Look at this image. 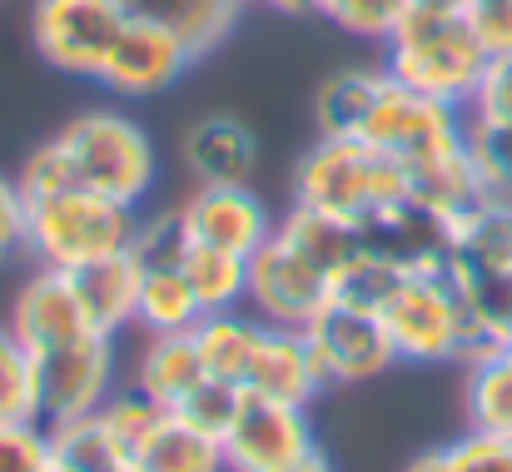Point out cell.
<instances>
[{"label": "cell", "instance_id": "cell-1", "mask_svg": "<svg viewBox=\"0 0 512 472\" xmlns=\"http://www.w3.org/2000/svg\"><path fill=\"white\" fill-rule=\"evenodd\" d=\"M493 55L478 40V25L468 10H433L408 5V15L383 40V70L423 95H438L448 105H473Z\"/></svg>", "mask_w": 512, "mask_h": 472}, {"label": "cell", "instance_id": "cell-2", "mask_svg": "<svg viewBox=\"0 0 512 472\" xmlns=\"http://www.w3.org/2000/svg\"><path fill=\"white\" fill-rule=\"evenodd\" d=\"M140 224H145V214L135 204L110 199L85 184H70V189L25 199V254L35 264L75 274L85 264L135 249Z\"/></svg>", "mask_w": 512, "mask_h": 472}, {"label": "cell", "instance_id": "cell-3", "mask_svg": "<svg viewBox=\"0 0 512 472\" xmlns=\"http://www.w3.org/2000/svg\"><path fill=\"white\" fill-rule=\"evenodd\" d=\"M55 145L65 150L70 169H75V184L85 189H100L110 199H125L135 209H145V199L155 194L160 184V155H155V140L145 135L140 120L120 115V110H85L75 115Z\"/></svg>", "mask_w": 512, "mask_h": 472}, {"label": "cell", "instance_id": "cell-4", "mask_svg": "<svg viewBox=\"0 0 512 472\" xmlns=\"http://www.w3.org/2000/svg\"><path fill=\"white\" fill-rule=\"evenodd\" d=\"M398 194H408L403 164H393L368 140H353V135H319L314 150L294 169V204L339 214L348 224L368 219L378 204Z\"/></svg>", "mask_w": 512, "mask_h": 472}, {"label": "cell", "instance_id": "cell-5", "mask_svg": "<svg viewBox=\"0 0 512 472\" xmlns=\"http://www.w3.org/2000/svg\"><path fill=\"white\" fill-rule=\"evenodd\" d=\"M358 140H368L378 155H388L393 164L413 169V164L443 159L468 145V110L448 105L438 95H423V90H413V85L388 75V85H383L373 115L363 120Z\"/></svg>", "mask_w": 512, "mask_h": 472}, {"label": "cell", "instance_id": "cell-6", "mask_svg": "<svg viewBox=\"0 0 512 472\" xmlns=\"http://www.w3.org/2000/svg\"><path fill=\"white\" fill-rule=\"evenodd\" d=\"M378 318L393 338L398 363H458L463 358V299L448 269L403 274Z\"/></svg>", "mask_w": 512, "mask_h": 472}, {"label": "cell", "instance_id": "cell-7", "mask_svg": "<svg viewBox=\"0 0 512 472\" xmlns=\"http://www.w3.org/2000/svg\"><path fill=\"white\" fill-rule=\"evenodd\" d=\"M125 20H130L125 0H35L30 40L50 70L75 80H100V65L120 40Z\"/></svg>", "mask_w": 512, "mask_h": 472}, {"label": "cell", "instance_id": "cell-8", "mask_svg": "<svg viewBox=\"0 0 512 472\" xmlns=\"http://www.w3.org/2000/svg\"><path fill=\"white\" fill-rule=\"evenodd\" d=\"M334 304V279L309 264L279 229L249 254V294L244 309L259 314L269 328H309Z\"/></svg>", "mask_w": 512, "mask_h": 472}, {"label": "cell", "instance_id": "cell-9", "mask_svg": "<svg viewBox=\"0 0 512 472\" xmlns=\"http://www.w3.org/2000/svg\"><path fill=\"white\" fill-rule=\"evenodd\" d=\"M120 388V333H85L55 353H40V423L100 413Z\"/></svg>", "mask_w": 512, "mask_h": 472}, {"label": "cell", "instance_id": "cell-10", "mask_svg": "<svg viewBox=\"0 0 512 472\" xmlns=\"http://www.w3.org/2000/svg\"><path fill=\"white\" fill-rule=\"evenodd\" d=\"M319 453V433L309 408L259 398L244 388V403L224 433V463L229 472H284Z\"/></svg>", "mask_w": 512, "mask_h": 472}, {"label": "cell", "instance_id": "cell-11", "mask_svg": "<svg viewBox=\"0 0 512 472\" xmlns=\"http://www.w3.org/2000/svg\"><path fill=\"white\" fill-rule=\"evenodd\" d=\"M363 249L393 264L398 274H438L453 259V219L428 209L413 194H398L378 204L368 219H358Z\"/></svg>", "mask_w": 512, "mask_h": 472}, {"label": "cell", "instance_id": "cell-12", "mask_svg": "<svg viewBox=\"0 0 512 472\" xmlns=\"http://www.w3.org/2000/svg\"><path fill=\"white\" fill-rule=\"evenodd\" d=\"M174 219L189 244H209L239 259H249L279 229V219L249 184H194V194L174 209Z\"/></svg>", "mask_w": 512, "mask_h": 472}, {"label": "cell", "instance_id": "cell-13", "mask_svg": "<svg viewBox=\"0 0 512 472\" xmlns=\"http://www.w3.org/2000/svg\"><path fill=\"white\" fill-rule=\"evenodd\" d=\"M304 333H309V348L319 358V373H324L329 393L348 388V383H368V378H378L398 363L383 318L368 314V309L329 304Z\"/></svg>", "mask_w": 512, "mask_h": 472}, {"label": "cell", "instance_id": "cell-14", "mask_svg": "<svg viewBox=\"0 0 512 472\" xmlns=\"http://www.w3.org/2000/svg\"><path fill=\"white\" fill-rule=\"evenodd\" d=\"M189 65H194V55L184 50V40H174L155 20L130 15L120 40L110 45L95 85H105L110 95H125V100H150V95H165L170 85H179Z\"/></svg>", "mask_w": 512, "mask_h": 472}, {"label": "cell", "instance_id": "cell-15", "mask_svg": "<svg viewBox=\"0 0 512 472\" xmlns=\"http://www.w3.org/2000/svg\"><path fill=\"white\" fill-rule=\"evenodd\" d=\"M10 333L40 358V353H55L85 333H100L90 314H85V299L75 289V279L65 269H50V264H35V274L15 289L10 299Z\"/></svg>", "mask_w": 512, "mask_h": 472}, {"label": "cell", "instance_id": "cell-16", "mask_svg": "<svg viewBox=\"0 0 512 472\" xmlns=\"http://www.w3.org/2000/svg\"><path fill=\"white\" fill-rule=\"evenodd\" d=\"M244 388L259 393V398L294 403V408H314L319 393H329L304 328H264V343L254 353V368H249Z\"/></svg>", "mask_w": 512, "mask_h": 472}, {"label": "cell", "instance_id": "cell-17", "mask_svg": "<svg viewBox=\"0 0 512 472\" xmlns=\"http://www.w3.org/2000/svg\"><path fill=\"white\" fill-rule=\"evenodd\" d=\"M259 164V145L244 120L234 115H204L184 135V169L194 184H249Z\"/></svg>", "mask_w": 512, "mask_h": 472}, {"label": "cell", "instance_id": "cell-18", "mask_svg": "<svg viewBox=\"0 0 512 472\" xmlns=\"http://www.w3.org/2000/svg\"><path fill=\"white\" fill-rule=\"evenodd\" d=\"M244 5H249V0H125L130 15L155 20V25L170 30L174 40H184V50H189L194 60L214 55V50L234 35Z\"/></svg>", "mask_w": 512, "mask_h": 472}, {"label": "cell", "instance_id": "cell-19", "mask_svg": "<svg viewBox=\"0 0 512 472\" xmlns=\"http://www.w3.org/2000/svg\"><path fill=\"white\" fill-rule=\"evenodd\" d=\"M448 269L508 274L512 279V199L483 194L468 214L453 219V259Z\"/></svg>", "mask_w": 512, "mask_h": 472}, {"label": "cell", "instance_id": "cell-20", "mask_svg": "<svg viewBox=\"0 0 512 472\" xmlns=\"http://www.w3.org/2000/svg\"><path fill=\"white\" fill-rule=\"evenodd\" d=\"M199 378H204V358H199L194 328H179V333H145V348H140L135 373H130V383H135L145 398H155L160 408H174Z\"/></svg>", "mask_w": 512, "mask_h": 472}, {"label": "cell", "instance_id": "cell-21", "mask_svg": "<svg viewBox=\"0 0 512 472\" xmlns=\"http://www.w3.org/2000/svg\"><path fill=\"white\" fill-rule=\"evenodd\" d=\"M80 299H85V314L100 333H125L135 328V304H140V264H135V249L125 254H110L100 264H85L70 274Z\"/></svg>", "mask_w": 512, "mask_h": 472}, {"label": "cell", "instance_id": "cell-22", "mask_svg": "<svg viewBox=\"0 0 512 472\" xmlns=\"http://www.w3.org/2000/svg\"><path fill=\"white\" fill-rule=\"evenodd\" d=\"M264 318L249 314V309H224V314H204L194 323V338H199V358H204V373L209 378H224V383H249V368H254V353L264 343Z\"/></svg>", "mask_w": 512, "mask_h": 472}, {"label": "cell", "instance_id": "cell-23", "mask_svg": "<svg viewBox=\"0 0 512 472\" xmlns=\"http://www.w3.org/2000/svg\"><path fill=\"white\" fill-rule=\"evenodd\" d=\"M279 234H284L309 264H319L329 279L339 274L343 264H353V259L363 254L358 224H348L339 214H324V209H309V204H289V214L279 219Z\"/></svg>", "mask_w": 512, "mask_h": 472}, {"label": "cell", "instance_id": "cell-24", "mask_svg": "<svg viewBox=\"0 0 512 472\" xmlns=\"http://www.w3.org/2000/svg\"><path fill=\"white\" fill-rule=\"evenodd\" d=\"M463 408L473 433L512 438V338L463 368Z\"/></svg>", "mask_w": 512, "mask_h": 472}, {"label": "cell", "instance_id": "cell-25", "mask_svg": "<svg viewBox=\"0 0 512 472\" xmlns=\"http://www.w3.org/2000/svg\"><path fill=\"white\" fill-rule=\"evenodd\" d=\"M130 472H229L224 443L184 428L174 413L155 423V433L130 453Z\"/></svg>", "mask_w": 512, "mask_h": 472}, {"label": "cell", "instance_id": "cell-26", "mask_svg": "<svg viewBox=\"0 0 512 472\" xmlns=\"http://www.w3.org/2000/svg\"><path fill=\"white\" fill-rule=\"evenodd\" d=\"M403 179H408V194H413V199H423L428 209H438V214H448V219L468 214V209L483 199V179H478V169H473L468 145L443 159H428V164L403 169Z\"/></svg>", "mask_w": 512, "mask_h": 472}, {"label": "cell", "instance_id": "cell-27", "mask_svg": "<svg viewBox=\"0 0 512 472\" xmlns=\"http://www.w3.org/2000/svg\"><path fill=\"white\" fill-rule=\"evenodd\" d=\"M383 85H388V70H339V75H329L319 85V100H314L319 135H353L358 140V130L373 115Z\"/></svg>", "mask_w": 512, "mask_h": 472}, {"label": "cell", "instance_id": "cell-28", "mask_svg": "<svg viewBox=\"0 0 512 472\" xmlns=\"http://www.w3.org/2000/svg\"><path fill=\"white\" fill-rule=\"evenodd\" d=\"M184 279L199 299L204 314H224V309H244L249 294V259L209 249V244H184Z\"/></svg>", "mask_w": 512, "mask_h": 472}, {"label": "cell", "instance_id": "cell-29", "mask_svg": "<svg viewBox=\"0 0 512 472\" xmlns=\"http://www.w3.org/2000/svg\"><path fill=\"white\" fill-rule=\"evenodd\" d=\"M130 463L120 443L105 433L100 413L50 423V468L55 472H120Z\"/></svg>", "mask_w": 512, "mask_h": 472}, {"label": "cell", "instance_id": "cell-30", "mask_svg": "<svg viewBox=\"0 0 512 472\" xmlns=\"http://www.w3.org/2000/svg\"><path fill=\"white\" fill-rule=\"evenodd\" d=\"M40 423V358L0 323V428Z\"/></svg>", "mask_w": 512, "mask_h": 472}, {"label": "cell", "instance_id": "cell-31", "mask_svg": "<svg viewBox=\"0 0 512 472\" xmlns=\"http://www.w3.org/2000/svg\"><path fill=\"white\" fill-rule=\"evenodd\" d=\"M468 155L483 179V194L512 199V115H473L468 110Z\"/></svg>", "mask_w": 512, "mask_h": 472}, {"label": "cell", "instance_id": "cell-32", "mask_svg": "<svg viewBox=\"0 0 512 472\" xmlns=\"http://www.w3.org/2000/svg\"><path fill=\"white\" fill-rule=\"evenodd\" d=\"M239 403H244V388H239V383H224V378H209V373H204V378L174 403L170 413L184 423V428H194V433L224 443V433H229Z\"/></svg>", "mask_w": 512, "mask_h": 472}, {"label": "cell", "instance_id": "cell-33", "mask_svg": "<svg viewBox=\"0 0 512 472\" xmlns=\"http://www.w3.org/2000/svg\"><path fill=\"white\" fill-rule=\"evenodd\" d=\"M170 408H160L155 398H145L135 383H120L110 398H105V408H100V423H105V433L120 443V453L130 458L150 433H155V423L165 418Z\"/></svg>", "mask_w": 512, "mask_h": 472}, {"label": "cell", "instance_id": "cell-34", "mask_svg": "<svg viewBox=\"0 0 512 472\" xmlns=\"http://www.w3.org/2000/svg\"><path fill=\"white\" fill-rule=\"evenodd\" d=\"M398 269L393 264H383L378 254H358L353 264H343L339 274H334V304H348V309H368V314H383V304H388V294L398 289Z\"/></svg>", "mask_w": 512, "mask_h": 472}, {"label": "cell", "instance_id": "cell-35", "mask_svg": "<svg viewBox=\"0 0 512 472\" xmlns=\"http://www.w3.org/2000/svg\"><path fill=\"white\" fill-rule=\"evenodd\" d=\"M408 5L413 0H319L314 15L334 20L343 35H358V40H378L383 45L393 35V25L408 15Z\"/></svg>", "mask_w": 512, "mask_h": 472}, {"label": "cell", "instance_id": "cell-36", "mask_svg": "<svg viewBox=\"0 0 512 472\" xmlns=\"http://www.w3.org/2000/svg\"><path fill=\"white\" fill-rule=\"evenodd\" d=\"M0 472H50V428L45 423L0 428Z\"/></svg>", "mask_w": 512, "mask_h": 472}, {"label": "cell", "instance_id": "cell-37", "mask_svg": "<svg viewBox=\"0 0 512 472\" xmlns=\"http://www.w3.org/2000/svg\"><path fill=\"white\" fill-rule=\"evenodd\" d=\"M15 184H20L25 199H40V194H55V189H70L75 184V169H70L65 150L55 145V135L40 150H30V159L15 169Z\"/></svg>", "mask_w": 512, "mask_h": 472}, {"label": "cell", "instance_id": "cell-38", "mask_svg": "<svg viewBox=\"0 0 512 472\" xmlns=\"http://www.w3.org/2000/svg\"><path fill=\"white\" fill-rule=\"evenodd\" d=\"M448 468L453 472H512V438L498 433H463L448 443Z\"/></svg>", "mask_w": 512, "mask_h": 472}, {"label": "cell", "instance_id": "cell-39", "mask_svg": "<svg viewBox=\"0 0 512 472\" xmlns=\"http://www.w3.org/2000/svg\"><path fill=\"white\" fill-rule=\"evenodd\" d=\"M25 254V194L15 174H0V269Z\"/></svg>", "mask_w": 512, "mask_h": 472}, {"label": "cell", "instance_id": "cell-40", "mask_svg": "<svg viewBox=\"0 0 512 472\" xmlns=\"http://www.w3.org/2000/svg\"><path fill=\"white\" fill-rule=\"evenodd\" d=\"M473 25H478V40L488 45L493 60H512V0H478L468 5Z\"/></svg>", "mask_w": 512, "mask_h": 472}, {"label": "cell", "instance_id": "cell-41", "mask_svg": "<svg viewBox=\"0 0 512 472\" xmlns=\"http://www.w3.org/2000/svg\"><path fill=\"white\" fill-rule=\"evenodd\" d=\"M403 472H453L448 468V448H433V453H418V458H413V463H408V468Z\"/></svg>", "mask_w": 512, "mask_h": 472}, {"label": "cell", "instance_id": "cell-42", "mask_svg": "<svg viewBox=\"0 0 512 472\" xmlns=\"http://www.w3.org/2000/svg\"><path fill=\"white\" fill-rule=\"evenodd\" d=\"M254 5H269V10H279V15H314L319 0H254Z\"/></svg>", "mask_w": 512, "mask_h": 472}, {"label": "cell", "instance_id": "cell-43", "mask_svg": "<svg viewBox=\"0 0 512 472\" xmlns=\"http://www.w3.org/2000/svg\"><path fill=\"white\" fill-rule=\"evenodd\" d=\"M284 472H334V463L324 453H314V458H304V463H294V468H284Z\"/></svg>", "mask_w": 512, "mask_h": 472}, {"label": "cell", "instance_id": "cell-44", "mask_svg": "<svg viewBox=\"0 0 512 472\" xmlns=\"http://www.w3.org/2000/svg\"><path fill=\"white\" fill-rule=\"evenodd\" d=\"M413 5H433V10H468L473 0H413Z\"/></svg>", "mask_w": 512, "mask_h": 472}, {"label": "cell", "instance_id": "cell-45", "mask_svg": "<svg viewBox=\"0 0 512 472\" xmlns=\"http://www.w3.org/2000/svg\"><path fill=\"white\" fill-rule=\"evenodd\" d=\"M120 472H130V463H125V468H120Z\"/></svg>", "mask_w": 512, "mask_h": 472}, {"label": "cell", "instance_id": "cell-46", "mask_svg": "<svg viewBox=\"0 0 512 472\" xmlns=\"http://www.w3.org/2000/svg\"><path fill=\"white\" fill-rule=\"evenodd\" d=\"M473 5H478V0H473Z\"/></svg>", "mask_w": 512, "mask_h": 472}, {"label": "cell", "instance_id": "cell-47", "mask_svg": "<svg viewBox=\"0 0 512 472\" xmlns=\"http://www.w3.org/2000/svg\"><path fill=\"white\" fill-rule=\"evenodd\" d=\"M50 472H55V468H50Z\"/></svg>", "mask_w": 512, "mask_h": 472}]
</instances>
